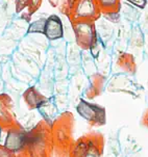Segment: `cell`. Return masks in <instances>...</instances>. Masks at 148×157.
<instances>
[{
  "instance_id": "obj_2",
  "label": "cell",
  "mask_w": 148,
  "mask_h": 157,
  "mask_svg": "<svg viewBox=\"0 0 148 157\" xmlns=\"http://www.w3.org/2000/svg\"><path fill=\"white\" fill-rule=\"evenodd\" d=\"M75 36L77 43L82 49H88L92 46L96 38V33L94 26L90 22H80L75 25Z\"/></svg>"
},
{
  "instance_id": "obj_4",
  "label": "cell",
  "mask_w": 148,
  "mask_h": 157,
  "mask_svg": "<svg viewBox=\"0 0 148 157\" xmlns=\"http://www.w3.org/2000/svg\"><path fill=\"white\" fill-rule=\"evenodd\" d=\"M44 34L49 41L62 39L64 36L63 23L60 19V17L56 15H51L46 19L45 23V30Z\"/></svg>"
},
{
  "instance_id": "obj_5",
  "label": "cell",
  "mask_w": 148,
  "mask_h": 157,
  "mask_svg": "<svg viewBox=\"0 0 148 157\" xmlns=\"http://www.w3.org/2000/svg\"><path fill=\"white\" fill-rule=\"evenodd\" d=\"M45 23H46V19L42 18L37 21H34L29 25L28 28V33H44L45 30Z\"/></svg>"
},
{
  "instance_id": "obj_8",
  "label": "cell",
  "mask_w": 148,
  "mask_h": 157,
  "mask_svg": "<svg viewBox=\"0 0 148 157\" xmlns=\"http://www.w3.org/2000/svg\"><path fill=\"white\" fill-rule=\"evenodd\" d=\"M99 2L104 7H112L117 3L118 0H99Z\"/></svg>"
},
{
  "instance_id": "obj_3",
  "label": "cell",
  "mask_w": 148,
  "mask_h": 157,
  "mask_svg": "<svg viewBox=\"0 0 148 157\" xmlns=\"http://www.w3.org/2000/svg\"><path fill=\"white\" fill-rule=\"evenodd\" d=\"M27 144V133L22 130L14 129L9 131L4 142V147L10 152H17L25 147Z\"/></svg>"
},
{
  "instance_id": "obj_9",
  "label": "cell",
  "mask_w": 148,
  "mask_h": 157,
  "mask_svg": "<svg viewBox=\"0 0 148 157\" xmlns=\"http://www.w3.org/2000/svg\"><path fill=\"white\" fill-rule=\"evenodd\" d=\"M0 157H10V151L6 148L0 146Z\"/></svg>"
},
{
  "instance_id": "obj_6",
  "label": "cell",
  "mask_w": 148,
  "mask_h": 157,
  "mask_svg": "<svg viewBox=\"0 0 148 157\" xmlns=\"http://www.w3.org/2000/svg\"><path fill=\"white\" fill-rule=\"evenodd\" d=\"M94 6H93V2L90 0H85L82 1V3L78 6V12H80V14H87L90 15L93 12Z\"/></svg>"
},
{
  "instance_id": "obj_7",
  "label": "cell",
  "mask_w": 148,
  "mask_h": 157,
  "mask_svg": "<svg viewBox=\"0 0 148 157\" xmlns=\"http://www.w3.org/2000/svg\"><path fill=\"white\" fill-rule=\"evenodd\" d=\"M126 1H128L130 3L139 7V9H144L147 4V0H126Z\"/></svg>"
},
{
  "instance_id": "obj_1",
  "label": "cell",
  "mask_w": 148,
  "mask_h": 157,
  "mask_svg": "<svg viewBox=\"0 0 148 157\" xmlns=\"http://www.w3.org/2000/svg\"><path fill=\"white\" fill-rule=\"evenodd\" d=\"M76 110L80 117L90 123L96 125H103L106 123V109L101 106L80 100L76 106Z\"/></svg>"
},
{
  "instance_id": "obj_10",
  "label": "cell",
  "mask_w": 148,
  "mask_h": 157,
  "mask_svg": "<svg viewBox=\"0 0 148 157\" xmlns=\"http://www.w3.org/2000/svg\"><path fill=\"white\" fill-rule=\"evenodd\" d=\"M0 137H1V126H0Z\"/></svg>"
}]
</instances>
